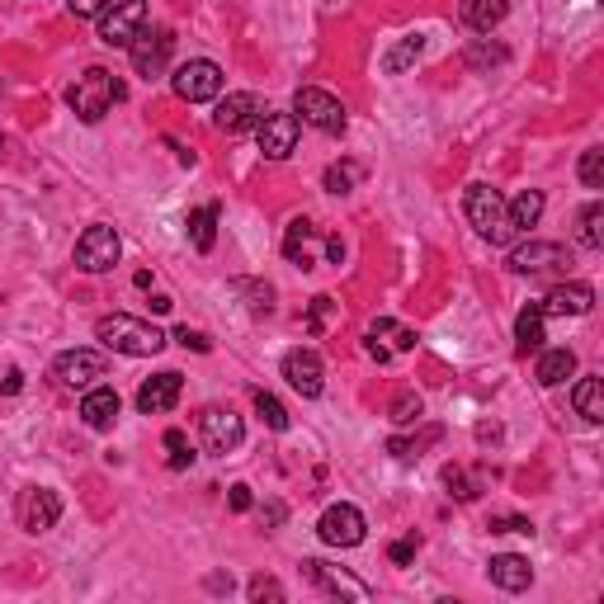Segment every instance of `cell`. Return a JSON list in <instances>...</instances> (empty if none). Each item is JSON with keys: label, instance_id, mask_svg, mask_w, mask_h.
I'll list each match as a JSON object with an SVG mask.
<instances>
[{"label": "cell", "instance_id": "f907efd6", "mask_svg": "<svg viewBox=\"0 0 604 604\" xmlns=\"http://www.w3.org/2000/svg\"><path fill=\"white\" fill-rule=\"evenodd\" d=\"M0 151H5V133H0Z\"/></svg>", "mask_w": 604, "mask_h": 604}, {"label": "cell", "instance_id": "2e32d148", "mask_svg": "<svg viewBox=\"0 0 604 604\" xmlns=\"http://www.w3.org/2000/svg\"><path fill=\"white\" fill-rule=\"evenodd\" d=\"M284 378L298 397H321L326 387V369H321V354L317 350H288L284 354Z\"/></svg>", "mask_w": 604, "mask_h": 604}, {"label": "cell", "instance_id": "52a82bcc", "mask_svg": "<svg viewBox=\"0 0 604 604\" xmlns=\"http://www.w3.org/2000/svg\"><path fill=\"white\" fill-rule=\"evenodd\" d=\"M147 29V0H114L100 15V43L133 48V38Z\"/></svg>", "mask_w": 604, "mask_h": 604}, {"label": "cell", "instance_id": "7c38bea8", "mask_svg": "<svg viewBox=\"0 0 604 604\" xmlns=\"http://www.w3.org/2000/svg\"><path fill=\"white\" fill-rule=\"evenodd\" d=\"M170 52H175V34L170 29H142V34L133 38V48H128V57H133L137 76H161V71L170 67Z\"/></svg>", "mask_w": 604, "mask_h": 604}, {"label": "cell", "instance_id": "4dcf8cb0", "mask_svg": "<svg viewBox=\"0 0 604 604\" xmlns=\"http://www.w3.org/2000/svg\"><path fill=\"white\" fill-rule=\"evenodd\" d=\"M420 52H425V38H420V34H406L402 43H397V48L383 57V71H387V76H402L406 67H416V62H420Z\"/></svg>", "mask_w": 604, "mask_h": 604}, {"label": "cell", "instance_id": "60d3db41", "mask_svg": "<svg viewBox=\"0 0 604 604\" xmlns=\"http://www.w3.org/2000/svg\"><path fill=\"white\" fill-rule=\"evenodd\" d=\"M251 600H284V586L274 581V576H251Z\"/></svg>", "mask_w": 604, "mask_h": 604}, {"label": "cell", "instance_id": "9a60e30c", "mask_svg": "<svg viewBox=\"0 0 604 604\" xmlns=\"http://www.w3.org/2000/svg\"><path fill=\"white\" fill-rule=\"evenodd\" d=\"M57 520H62V496H57V491L29 487L19 496V524H24L29 534H48Z\"/></svg>", "mask_w": 604, "mask_h": 604}, {"label": "cell", "instance_id": "277c9868", "mask_svg": "<svg viewBox=\"0 0 604 604\" xmlns=\"http://www.w3.org/2000/svg\"><path fill=\"white\" fill-rule=\"evenodd\" d=\"M463 208H468V222H472V227H477L482 236H487L491 246H510V241H515L510 222H505V199H501V189H491V185H468V199H463Z\"/></svg>", "mask_w": 604, "mask_h": 604}, {"label": "cell", "instance_id": "4fadbf2b", "mask_svg": "<svg viewBox=\"0 0 604 604\" xmlns=\"http://www.w3.org/2000/svg\"><path fill=\"white\" fill-rule=\"evenodd\" d=\"M298 114H269L255 123V142H260V151H265L269 161H284V156H293V147H298Z\"/></svg>", "mask_w": 604, "mask_h": 604}, {"label": "cell", "instance_id": "f35d334b", "mask_svg": "<svg viewBox=\"0 0 604 604\" xmlns=\"http://www.w3.org/2000/svg\"><path fill=\"white\" fill-rule=\"evenodd\" d=\"M166 449H170V468H175V472L194 463V449H189L185 430H166Z\"/></svg>", "mask_w": 604, "mask_h": 604}, {"label": "cell", "instance_id": "7bdbcfd3", "mask_svg": "<svg viewBox=\"0 0 604 604\" xmlns=\"http://www.w3.org/2000/svg\"><path fill=\"white\" fill-rule=\"evenodd\" d=\"M109 5H114V0H67V10L76 19H100Z\"/></svg>", "mask_w": 604, "mask_h": 604}, {"label": "cell", "instance_id": "d590c367", "mask_svg": "<svg viewBox=\"0 0 604 604\" xmlns=\"http://www.w3.org/2000/svg\"><path fill=\"white\" fill-rule=\"evenodd\" d=\"M420 411H425V402H420L416 392H397V397H392V406H387V416L397 420V425H416Z\"/></svg>", "mask_w": 604, "mask_h": 604}, {"label": "cell", "instance_id": "8d00e7d4", "mask_svg": "<svg viewBox=\"0 0 604 604\" xmlns=\"http://www.w3.org/2000/svg\"><path fill=\"white\" fill-rule=\"evenodd\" d=\"M581 185H586V189H604V147H586V151H581Z\"/></svg>", "mask_w": 604, "mask_h": 604}, {"label": "cell", "instance_id": "e575fe53", "mask_svg": "<svg viewBox=\"0 0 604 604\" xmlns=\"http://www.w3.org/2000/svg\"><path fill=\"white\" fill-rule=\"evenodd\" d=\"M255 411H260V420H265L269 430H288V406L274 392H255Z\"/></svg>", "mask_w": 604, "mask_h": 604}, {"label": "cell", "instance_id": "e0dca14e", "mask_svg": "<svg viewBox=\"0 0 604 604\" xmlns=\"http://www.w3.org/2000/svg\"><path fill=\"white\" fill-rule=\"evenodd\" d=\"M590 307H595V288L590 284H576V279H562L557 288H548V298L538 302V312L543 317H586Z\"/></svg>", "mask_w": 604, "mask_h": 604}, {"label": "cell", "instance_id": "9c48e42d", "mask_svg": "<svg viewBox=\"0 0 604 604\" xmlns=\"http://www.w3.org/2000/svg\"><path fill=\"white\" fill-rule=\"evenodd\" d=\"M364 515L354 510V505H326L321 510V520H317V534H321V543H331V548H359L364 543Z\"/></svg>", "mask_w": 604, "mask_h": 604}, {"label": "cell", "instance_id": "b9f144b4", "mask_svg": "<svg viewBox=\"0 0 604 604\" xmlns=\"http://www.w3.org/2000/svg\"><path fill=\"white\" fill-rule=\"evenodd\" d=\"M491 534H534V524L520 515H491Z\"/></svg>", "mask_w": 604, "mask_h": 604}, {"label": "cell", "instance_id": "c3c4849f", "mask_svg": "<svg viewBox=\"0 0 604 604\" xmlns=\"http://www.w3.org/2000/svg\"><path fill=\"white\" fill-rule=\"evenodd\" d=\"M284 515H288V510H284L279 501H269V505H265V524H284Z\"/></svg>", "mask_w": 604, "mask_h": 604}, {"label": "cell", "instance_id": "8fae6325", "mask_svg": "<svg viewBox=\"0 0 604 604\" xmlns=\"http://www.w3.org/2000/svg\"><path fill=\"white\" fill-rule=\"evenodd\" d=\"M104 373H109V359L100 350H62L52 359V378L62 387H90Z\"/></svg>", "mask_w": 604, "mask_h": 604}, {"label": "cell", "instance_id": "d6986e66", "mask_svg": "<svg viewBox=\"0 0 604 604\" xmlns=\"http://www.w3.org/2000/svg\"><path fill=\"white\" fill-rule=\"evenodd\" d=\"M364 350L378 359V364H387L392 354H406L416 350V331H406V326H397V321H373L369 326V340H364Z\"/></svg>", "mask_w": 604, "mask_h": 604}, {"label": "cell", "instance_id": "ab89813d", "mask_svg": "<svg viewBox=\"0 0 604 604\" xmlns=\"http://www.w3.org/2000/svg\"><path fill=\"white\" fill-rule=\"evenodd\" d=\"M416 553H420V538L416 534H406V538H397L392 548H387V557L397 562V567H406V562H416Z\"/></svg>", "mask_w": 604, "mask_h": 604}, {"label": "cell", "instance_id": "ac0fdd59", "mask_svg": "<svg viewBox=\"0 0 604 604\" xmlns=\"http://www.w3.org/2000/svg\"><path fill=\"white\" fill-rule=\"evenodd\" d=\"M180 392H185V378L180 373H156V378H147V383L137 387V411L142 416H166L170 406L180 402Z\"/></svg>", "mask_w": 604, "mask_h": 604}, {"label": "cell", "instance_id": "ba28073f", "mask_svg": "<svg viewBox=\"0 0 604 604\" xmlns=\"http://www.w3.org/2000/svg\"><path fill=\"white\" fill-rule=\"evenodd\" d=\"M170 85H175L180 100L208 104V100H218L222 95V67L218 62H208V57H194V62H185V67H175Z\"/></svg>", "mask_w": 604, "mask_h": 604}, {"label": "cell", "instance_id": "f546056e", "mask_svg": "<svg viewBox=\"0 0 604 604\" xmlns=\"http://www.w3.org/2000/svg\"><path fill=\"white\" fill-rule=\"evenodd\" d=\"M472 71H487V67H505L510 62V48L505 43H491V38H472L468 43V57H463Z\"/></svg>", "mask_w": 604, "mask_h": 604}, {"label": "cell", "instance_id": "f6af8a7d", "mask_svg": "<svg viewBox=\"0 0 604 604\" xmlns=\"http://www.w3.org/2000/svg\"><path fill=\"white\" fill-rule=\"evenodd\" d=\"M444 482H449V487H453V496H458V501H472V496H477V491L468 487V477H463V472H458V468H449V472H444Z\"/></svg>", "mask_w": 604, "mask_h": 604}, {"label": "cell", "instance_id": "44dd1931", "mask_svg": "<svg viewBox=\"0 0 604 604\" xmlns=\"http://www.w3.org/2000/svg\"><path fill=\"white\" fill-rule=\"evenodd\" d=\"M118 411H123V402H118L114 387H90L81 397V420L90 425V430H114Z\"/></svg>", "mask_w": 604, "mask_h": 604}, {"label": "cell", "instance_id": "ffe728a7", "mask_svg": "<svg viewBox=\"0 0 604 604\" xmlns=\"http://www.w3.org/2000/svg\"><path fill=\"white\" fill-rule=\"evenodd\" d=\"M302 571H307V581H317V586H321V590H331V595L369 600V586H364V581H354L350 571H336L331 562H317V557H307V562H302Z\"/></svg>", "mask_w": 604, "mask_h": 604}, {"label": "cell", "instance_id": "d4e9b609", "mask_svg": "<svg viewBox=\"0 0 604 604\" xmlns=\"http://www.w3.org/2000/svg\"><path fill=\"white\" fill-rule=\"evenodd\" d=\"M510 15V0H463V24L472 34H491Z\"/></svg>", "mask_w": 604, "mask_h": 604}, {"label": "cell", "instance_id": "836d02e7", "mask_svg": "<svg viewBox=\"0 0 604 604\" xmlns=\"http://www.w3.org/2000/svg\"><path fill=\"white\" fill-rule=\"evenodd\" d=\"M359 180H364V166H354V161H336V166L326 170V189L331 194H350Z\"/></svg>", "mask_w": 604, "mask_h": 604}, {"label": "cell", "instance_id": "74e56055", "mask_svg": "<svg viewBox=\"0 0 604 604\" xmlns=\"http://www.w3.org/2000/svg\"><path fill=\"white\" fill-rule=\"evenodd\" d=\"M336 307H340V302L331 298V293L312 298V312H307V331H312V336H321V331L331 326V317H336Z\"/></svg>", "mask_w": 604, "mask_h": 604}, {"label": "cell", "instance_id": "d6a6232c", "mask_svg": "<svg viewBox=\"0 0 604 604\" xmlns=\"http://www.w3.org/2000/svg\"><path fill=\"white\" fill-rule=\"evenodd\" d=\"M581 246H586V251H600L604 246V203L595 199V203H586V208H581Z\"/></svg>", "mask_w": 604, "mask_h": 604}, {"label": "cell", "instance_id": "f1b7e54d", "mask_svg": "<svg viewBox=\"0 0 604 604\" xmlns=\"http://www.w3.org/2000/svg\"><path fill=\"white\" fill-rule=\"evenodd\" d=\"M189 241H194L199 251H213V241H218V203L189 213Z\"/></svg>", "mask_w": 604, "mask_h": 604}, {"label": "cell", "instance_id": "83f0119b", "mask_svg": "<svg viewBox=\"0 0 604 604\" xmlns=\"http://www.w3.org/2000/svg\"><path fill=\"white\" fill-rule=\"evenodd\" d=\"M571 373H576V354L571 350H543L538 354V369H534V378L543 387H557V383H567Z\"/></svg>", "mask_w": 604, "mask_h": 604}, {"label": "cell", "instance_id": "30bf717a", "mask_svg": "<svg viewBox=\"0 0 604 604\" xmlns=\"http://www.w3.org/2000/svg\"><path fill=\"white\" fill-rule=\"evenodd\" d=\"M199 435H203V449L208 453H232V449H241L246 425H241V416L227 411V406H208L199 416Z\"/></svg>", "mask_w": 604, "mask_h": 604}, {"label": "cell", "instance_id": "603a6c76", "mask_svg": "<svg viewBox=\"0 0 604 604\" xmlns=\"http://www.w3.org/2000/svg\"><path fill=\"white\" fill-rule=\"evenodd\" d=\"M312 246H317V227H312L307 218H293V222H288V232H284V255H288V265L312 269Z\"/></svg>", "mask_w": 604, "mask_h": 604}, {"label": "cell", "instance_id": "4316f807", "mask_svg": "<svg viewBox=\"0 0 604 604\" xmlns=\"http://www.w3.org/2000/svg\"><path fill=\"white\" fill-rule=\"evenodd\" d=\"M543 321H548V317L538 312V302H529V307L520 312V321H515V350H520V354L543 350V340H548V336H543Z\"/></svg>", "mask_w": 604, "mask_h": 604}, {"label": "cell", "instance_id": "bcb514c9", "mask_svg": "<svg viewBox=\"0 0 604 604\" xmlns=\"http://www.w3.org/2000/svg\"><path fill=\"white\" fill-rule=\"evenodd\" d=\"M227 505H232L236 515H246V510H251V487H246V482H236V487L227 491Z\"/></svg>", "mask_w": 604, "mask_h": 604}, {"label": "cell", "instance_id": "8992f818", "mask_svg": "<svg viewBox=\"0 0 604 604\" xmlns=\"http://www.w3.org/2000/svg\"><path fill=\"white\" fill-rule=\"evenodd\" d=\"M118 255H123V241H118V232L104 227V222L85 227L81 241H76V269H85V274H109V269L118 265Z\"/></svg>", "mask_w": 604, "mask_h": 604}, {"label": "cell", "instance_id": "cb8c5ba5", "mask_svg": "<svg viewBox=\"0 0 604 604\" xmlns=\"http://www.w3.org/2000/svg\"><path fill=\"white\" fill-rule=\"evenodd\" d=\"M538 218H543V194H538V189H520L515 199L505 203V222H510V232L515 236L529 232V227H538Z\"/></svg>", "mask_w": 604, "mask_h": 604}, {"label": "cell", "instance_id": "7dc6e473", "mask_svg": "<svg viewBox=\"0 0 604 604\" xmlns=\"http://www.w3.org/2000/svg\"><path fill=\"white\" fill-rule=\"evenodd\" d=\"M326 260H331V265H340V260H345V241H340V236H331V241H326Z\"/></svg>", "mask_w": 604, "mask_h": 604}, {"label": "cell", "instance_id": "7402d4cb", "mask_svg": "<svg viewBox=\"0 0 604 604\" xmlns=\"http://www.w3.org/2000/svg\"><path fill=\"white\" fill-rule=\"evenodd\" d=\"M487 576H491V586H501V590H529L534 586V567H529V557H520V553H496L491 557V567H487Z\"/></svg>", "mask_w": 604, "mask_h": 604}, {"label": "cell", "instance_id": "6da1fadb", "mask_svg": "<svg viewBox=\"0 0 604 604\" xmlns=\"http://www.w3.org/2000/svg\"><path fill=\"white\" fill-rule=\"evenodd\" d=\"M95 336H100L104 350L128 354V359H151V354L166 350V331H156L151 321L128 317V312H114V317H104L100 326H95Z\"/></svg>", "mask_w": 604, "mask_h": 604}, {"label": "cell", "instance_id": "5bb4252c", "mask_svg": "<svg viewBox=\"0 0 604 604\" xmlns=\"http://www.w3.org/2000/svg\"><path fill=\"white\" fill-rule=\"evenodd\" d=\"M265 118V100L260 95H251V90H236V95H227V100L218 104V114H213V123H218L222 133H255V123Z\"/></svg>", "mask_w": 604, "mask_h": 604}, {"label": "cell", "instance_id": "3957f363", "mask_svg": "<svg viewBox=\"0 0 604 604\" xmlns=\"http://www.w3.org/2000/svg\"><path fill=\"white\" fill-rule=\"evenodd\" d=\"M571 265H576V251L567 241H529L520 251H510V269L529 279H567Z\"/></svg>", "mask_w": 604, "mask_h": 604}, {"label": "cell", "instance_id": "7a4b0ae2", "mask_svg": "<svg viewBox=\"0 0 604 604\" xmlns=\"http://www.w3.org/2000/svg\"><path fill=\"white\" fill-rule=\"evenodd\" d=\"M123 95H128V90H123V81H118L114 71H104V67H90L81 81L67 90L71 109H76L85 123H100V118L109 114V109H114Z\"/></svg>", "mask_w": 604, "mask_h": 604}, {"label": "cell", "instance_id": "484cf974", "mask_svg": "<svg viewBox=\"0 0 604 604\" xmlns=\"http://www.w3.org/2000/svg\"><path fill=\"white\" fill-rule=\"evenodd\" d=\"M571 406H576V416L581 420L600 425L604 420V383L600 378H581V383L571 387Z\"/></svg>", "mask_w": 604, "mask_h": 604}, {"label": "cell", "instance_id": "681fc988", "mask_svg": "<svg viewBox=\"0 0 604 604\" xmlns=\"http://www.w3.org/2000/svg\"><path fill=\"white\" fill-rule=\"evenodd\" d=\"M208 590H232V576H208Z\"/></svg>", "mask_w": 604, "mask_h": 604}, {"label": "cell", "instance_id": "1f68e13d", "mask_svg": "<svg viewBox=\"0 0 604 604\" xmlns=\"http://www.w3.org/2000/svg\"><path fill=\"white\" fill-rule=\"evenodd\" d=\"M232 293H241V298H246V307H251L255 317H269V312H274V288H269V284H255V279H232Z\"/></svg>", "mask_w": 604, "mask_h": 604}, {"label": "cell", "instance_id": "5b68a950", "mask_svg": "<svg viewBox=\"0 0 604 604\" xmlns=\"http://www.w3.org/2000/svg\"><path fill=\"white\" fill-rule=\"evenodd\" d=\"M293 114H298V123L317 128V133H331V137L345 133V104H340L331 90L302 85L298 95H293Z\"/></svg>", "mask_w": 604, "mask_h": 604}, {"label": "cell", "instance_id": "ee69618b", "mask_svg": "<svg viewBox=\"0 0 604 604\" xmlns=\"http://www.w3.org/2000/svg\"><path fill=\"white\" fill-rule=\"evenodd\" d=\"M175 340H180L185 350H194V354H208V350H213V340L203 336V331H189V326H180V331H175Z\"/></svg>", "mask_w": 604, "mask_h": 604}]
</instances>
